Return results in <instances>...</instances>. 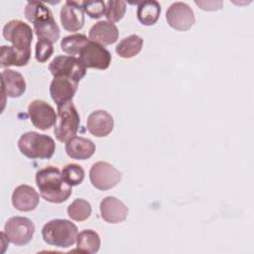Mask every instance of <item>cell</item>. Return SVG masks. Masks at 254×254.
Segmentation results:
<instances>
[{"label": "cell", "instance_id": "1", "mask_svg": "<svg viewBox=\"0 0 254 254\" xmlns=\"http://www.w3.org/2000/svg\"><path fill=\"white\" fill-rule=\"evenodd\" d=\"M36 184L42 197L53 203L65 201L72 192L71 187L64 181L62 172L53 166L43 168L37 172Z\"/></svg>", "mask_w": 254, "mask_h": 254}, {"label": "cell", "instance_id": "2", "mask_svg": "<svg viewBox=\"0 0 254 254\" xmlns=\"http://www.w3.org/2000/svg\"><path fill=\"white\" fill-rule=\"evenodd\" d=\"M26 19L34 25L38 40H50L56 43L60 38V28L54 19L52 11L40 1L28 2L25 8Z\"/></svg>", "mask_w": 254, "mask_h": 254}, {"label": "cell", "instance_id": "3", "mask_svg": "<svg viewBox=\"0 0 254 254\" xmlns=\"http://www.w3.org/2000/svg\"><path fill=\"white\" fill-rule=\"evenodd\" d=\"M78 235L76 225L66 219H53L47 222L42 228V236L46 243L67 248L76 242Z\"/></svg>", "mask_w": 254, "mask_h": 254}, {"label": "cell", "instance_id": "4", "mask_svg": "<svg viewBox=\"0 0 254 254\" xmlns=\"http://www.w3.org/2000/svg\"><path fill=\"white\" fill-rule=\"evenodd\" d=\"M18 148L29 159H51L56 150V143L46 134L30 131L20 137Z\"/></svg>", "mask_w": 254, "mask_h": 254}, {"label": "cell", "instance_id": "5", "mask_svg": "<svg viewBox=\"0 0 254 254\" xmlns=\"http://www.w3.org/2000/svg\"><path fill=\"white\" fill-rule=\"evenodd\" d=\"M80 123L79 114L71 101L58 105L54 133L61 142H67L75 137Z\"/></svg>", "mask_w": 254, "mask_h": 254}, {"label": "cell", "instance_id": "6", "mask_svg": "<svg viewBox=\"0 0 254 254\" xmlns=\"http://www.w3.org/2000/svg\"><path fill=\"white\" fill-rule=\"evenodd\" d=\"M49 69L55 77H67L76 82L86 73V67L78 58L73 56H58L49 64Z\"/></svg>", "mask_w": 254, "mask_h": 254}, {"label": "cell", "instance_id": "7", "mask_svg": "<svg viewBox=\"0 0 254 254\" xmlns=\"http://www.w3.org/2000/svg\"><path fill=\"white\" fill-rule=\"evenodd\" d=\"M4 233L8 241L15 245L22 246L32 240L35 233V225L33 221L27 217L13 216L5 223Z\"/></svg>", "mask_w": 254, "mask_h": 254}, {"label": "cell", "instance_id": "8", "mask_svg": "<svg viewBox=\"0 0 254 254\" xmlns=\"http://www.w3.org/2000/svg\"><path fill=\"white\" fill-rule=\"evenodd\" d=\"M121 173L107 162H96L89 171V180L92 186L100 190H107L119 184Z\"/></svg>", "mask_w": 254, "mask_h": 254}, {"label": "cell", "instance_id": "9", "mask_svg": "<svg viewBox=\"0 0 254 254\" xmlns=\"http://www.w3.org/2000/svg\"><path fill=\"white\" fill-rule=\"evenodd\" d=\"M79 60L85 67L106 69L111 64L110 53L101 45L89 40L78 53Z\"/></svg>", "mask_w": 254, "mask_h": 254}, {"label": "cell", "instance_id": "10", "mask_svg": "<svg viewBox=\"0 0 254 254\" xmlns=\"http://www.w3.org/2000/svg\"><path fill=\"white\" fill-rule=\"evenodd\" d=\"M3 37L17 49L31 50L34 35L32 28L25 22L11 20L3 28Z\"/></svg>", "mask_w": 254, "mask_h": 254}, {"label": "cell", "instance_id": "11", "mask_svg": "<svg viewBox=\"0 0 254 254\" xmlns=\"http://www.w3.org/2000/svg\"><path fill=\"white\" fill-rule=\"evenodd\" d=\"M170 27L178 31H187L192 27L195 18L192 9L185 2L173 3L166 12Z\"/></svg>", "mask_w": 254, "mask_h": 254}, {"label": "cell", "instance_id": "12", "mask_svg": "<svg viewBox=\"0 0 254 254\" xmlns=\"http://www.w3.org/2000/svg\"><path fill=\"white\" fill-rule=\"evenodd\" d=\"M28 113L33 125L40 130H47L55 125L57 114L55 109L46 101L35 99L28 106Z\"/></svg>", "mask_w": 254, "mask_h": 254}, {"label": "cell", "instance_id": "13", "mask_svg": "<svg viewBox=\"0 0 254 254\" xmlns=\"http://www.w3.org/2000/svg\"><path fill=\"white\" fill-rule=\"evenodd\" d=\"M61 22L64 30L76 32L84 25V14L81 3L66 1L61 9Z\"/></svg>", "mask_w": 254, "mask_h": 254}, {"label": "cell", "instance_id": "14", "mask_svg": "<svg viewBox=\"0 0 254 254\" xmlns=\"http://www.w3.org/2000/svg\"><path fill=\"white\" fill-rule=\"evenodd\" d=\"M101 217L108 223L123 222L128 215V207L115 196H106L100 202Z\"/></svg>", "mask_w": 254, "mask_h": 254}, {"label": "cell", "instance_id": "15", "mask_svg": "<svg viewBox=\"0 0 254 254\" xmlns=\"http://www.w3.org/2000/svg\"><path fill=\"white\" fill-rule=\"evenodd\" d=\"M77 83L78 82L67 77H55L50 85V94L52 99L57 103V105L71 101L77 90Z\"/></svg>", "mask_w": 254, "mask_h": 254}, {"label": "cell", "instance_id": "16", "mask_svg": "<svg viewBox=\"0 0 254 254\" xmlns=\"http://www.w3.org/2000/svg\"><path fill=\"white\" fill-rule=\"evenodd\" d=\"M40 201L39 193L34 188L28 185H20L15 188L12 193V204L20 211L34 210Z\"/></svg>", "mask_w": 254, "mask_h": 254}, {"label": "cell", "instance_id": "17", "mask_svg": "<svg viewBox=\"0 0 254 254\" xmlns=\"http://www.w3.org/2000/svg\"><path fill=\"white\" fill-rule=\"evenodd\" d=\"M113 117L105 110H95L91 112L86 121L88 132L95 137L107 136L113 130Z\"/></svg>", "mask_w": 254, "mask_h": 254}, {"label": "cell", "instance_id": "18", "mask_svg": "<svg viewBox=\"0 0 254 254\" xmlns=\"http://www.w3.org/2000/svg\"><path fill=\"white\" fill-rule=\"evenodd\" d=\"M89 39L101 46L114 44L118 40L119 32L115 24L109 21H99L89 29Z\"/></svg>", "mask_w": 254, "mask_h": 254}, {"label": "cell", "instance_id": "19", "mask_svg": "<svg viewBox=\"0 0 254 254\" xmlns=\"http://www.w3.org/2000/svg\"><path fill=\"white\" fill-rule=\"evenodd\" d=\"M2 76V91L3 94L16 98L20 97L26 91V82L23 75L13 69H4Z\"/></svg>", "mask_w": 254, "mask_h": 254}, {"label": "cell", "instance_id": "20", "mask_svg": "<svg viewBox=\"0 0 254 254\" xmlns=\"http://www.w3.org/2000/svg\"><path fill=\"white\" fill-rule=\"evenodd\" d=\"M65 152L75 160H86L95 152V144L84 137H73L65 142Z\"/></svg>", "mask_w": 254, "mask_h": 254}, {"label": "cell", "instance_id": "21", "mask_svg": "<svg viewBox=\"0 0 254 254\" xmlns=\"http://www.w3.org/2000/svg\"><path fill=\"white\" fill-rule=\"evenodd\" d=\"M31 58V50H20L13 46H2L0 53V66L26 65Z\"/></svg>", "mask_w": 254, "mask_h": 254}, {"label": "cell", "instance_id": "22", "mask_svg": "<svg viewBox=\"0 0 254 254\" xmlns=\"http://www.w3.org/2000/svg\"><path fill=\"white\" fill-rule=\"evenodd\" d=\"M161 14V5L157 1H145L138 5L137 18L145 26L154 25Z\"/></svg>", "mask_w": 254, "mask_h": 254}, {"label": "cell", "instance_id": "23", "mask_svg": "<svg viewBox=\"0 0 254 254\" xmlns=\"http://www.w3.org/2000/svg\"><path fill=\"white\" fill-rule=\"evenodd\" d=\"M143 48V39L137 35H130L119 42L116 53L123 59H131L137 56Z\"/></svg>", "mask_w": 254, "mask_h": 254}, {"label": "cell", "instance_id": "24", "mask_svg": "<svg viewBox=\"0 0 254 254\" xmlns=\"http://www.w3.org/2000/svg\"><path fill=\"white\" fill-rule=\"evenodd\" d=\"M76 246L81 252L96 253L100 247V237L96 231L84 229L77 235Z\"/></svg>", "mask_w": 254, "mask_h": 254}, {"label": "cell", "instance_id": "25", "mask_svg": "<svg viewBox=\"0 0 254 254\" xmlns=\"http://www.w3.org/2000/svg\"><path fill=\"white\" fill-rule=\"evenodd\" d=\"M89 40L83 34H73L63 38L61 42L62 51L68 54L69 56L78 55L80 49L88 42Z\"/></svg>", "mask_w": 254, "mask_h": 254}, {"label": "cell", "instance_id": "26", "mask_svg": "<svg viewBox=\"0 0 254 254\" xmlns=\"http://www.w3.org/2000/svg\"><path fill=\"white\" fill-rule=\"evenodd\" d=\"M67 214L75 221L86 220L91 214V205L85 199L76 198L67 206Z\"/></svg>", "mask_w": 254, "mask_h": 254}, {"label": "cell", "instance_id": "27", "mask_svg": "<svg viewBox=\"0 0 254 254\" xmlns=\"http://www.w3.org/2000/svg\"><path fill=\"white\" fill-rule=\"evenodd\" d=\"M62 177L70 187L77 186L81 184L84 179V171L79 165L68 164L63 168Z\"/></svg>", "mask_w": 254, "mask_h": 254}, {"label": "cell", "instance_id": "28", "mask_svg": "<svg viewBox=\"0 0 254 254\" xmlns=\"http://www.w3.org/2000/svg\"><path fill=\"white\" fill-rule=\"evenodd\" d=\"M105 5V17L109 22H119L123 18L126 12V3L124 1H108Z\"/></svg>", "mask_w": 254, "mask_h": 254}, {"label": "cell", "instance_id": "29", "mask_svg": "<svg viewBox=\"0 0 254 254\" xmlns=\"http://www.w3.org/2000/svg\"><path fill=\"white\" fill-rule=\"evenodd\" d=\"M53 42L50 40H38L35 49L36 60L40 63L47 62L54 53Z\"/></svg>", "mask_w": 254, "mask_h": 254}, {"label": "cell", "instance_id": "30", "mask_svg": "<svg viewBox=\"0 0 254 254\" xmlns=\"http://www.w3.org/2000/svg\"><path fill=\"white\" fill-rule=\"evenodd\" d=\"M81 6L83 11L92 19H98L105 15L106 5L103 1H83Z\"/></svg>", "mask_w": 254, "mask_h": 254}, {"label": "cell", "instance_id": "31", "mask_svg": "<svg viewBox=\"0 0 254 254\" xmlns=\"http://www.w3.org/2000/svg\"><path fill=\"white\" fill-rule=\"evenodd\" d=\"M195 4L198 5L202 10H208V11H213V10H219L222 8L223 2L221 1H195Z\"/></svg>", "mask_w": 254, "mask_h": 254}]
</instances>
